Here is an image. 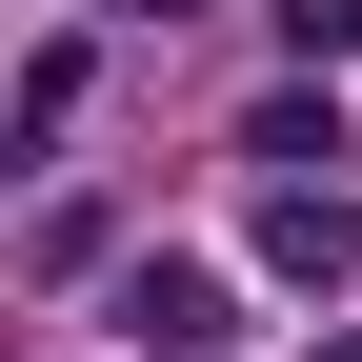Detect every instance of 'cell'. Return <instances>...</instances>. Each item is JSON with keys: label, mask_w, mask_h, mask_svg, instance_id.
<instances>
[{"label": "cell", "mask_w": 362, "mask_h": 362, "mask_svg": "<svg viewBox=\"0 0 362 362\" xmlns=\"http://www.w3.org/2000/svg\"><path fill=\"white\" fill-rule=\"evenodd\" d=\"M262 262H282V282H342V262H362V221L322 202V181H282V202H262Z\"/></svg>", "instance_id": "7a4b0ae2"}, {"label": "cell", "mask_w": 362, "mask_h": 362, "mask_svg": "<svg viewBox=\"0 0 362 362\" xmlns=\"http://www.w3.org/2000/svg\"><path fill=\"white\" fill-rule=\"evenodd\" d=\"M302 362H362V342H302Z\"/></svg>", "instance_id": "277c9868"}, {"label": "cell", "mask_w": 362, "mask_h": 362, "mask_svg": "<svg viewBox=\"0 0 362 362\" xmlns=\"http://www.w3.org/2000/svg\"><path fill=\"white\" fill-rule=\"evenodd\" d=\"M242 161H282V181H302V161H342V101H262V121H242Z\"/></svg>", "instance_id": "3957f363"}, {"label": "cell", "mask_w": 362, "mask_h": 362, "mask_svg": "<svg viewBox=\"0 0 362 362\" xmlns=\"http://www.w3.org/2000/svg\"><path fill=\"white\" fill-rule=\"evenodd\" d=\"M121 342L141 362H221V262H121Z\"/></svg>", "instance_id": "6da1fadb"}]
</instances>
